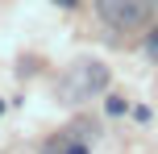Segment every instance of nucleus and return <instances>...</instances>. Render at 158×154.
<instances>
[{
	"label": "nucleus",
	"instance_id": "obj_1",
	"mask_svg": "<svg viewBox=\"0 0 158 154\" xmlns=\"http://www.w3.org/2000/svg\"><path fill=\"white\" fill-rule=\"evenodd\" d=\"M104 83H108V67L104 63H79V67H71L63 92L71 100H92L96 92H104Z\"/></svg>",
	"mask_w": 158,
	"mask_h": 154
},
{
	"label": "nucleus",
	"instance_id": "obj_2",
	"mask_svg": "<svg viewBox=\"0 0 158 154\" xmlns=\"http://www.w3.org/2000/svg\"><path fill=\"white\" fill-rule=\"evenodd\" d=\"M96 13L112 29H137L150 13V0H96Z\"/></svg>",
	"mask_w": 158,
	"mask_h": 154
},
{
	"label": "nucleus",
	"instance_id": "obj_3",
	"mask_svg": "<svg viewBox=\"0 0 158 154\" xmlns=\"http://www.w3.org/2000/svg\"><path fill=\"white\" fill-rule=\"evenodd\" d=\"M146 54H150V58H154V63H158V29L150 33V38H146Z\"/></svg>",
	"mask_w": 158,
	"mask_h": 154
},
{
	"label": "nucleus",
	"instance_id": "obj_4",
	"mask_svg": "<svg viewBox=\"0 0 158 154\" xmlns=\"http://www.w3.org/2000/svg\"><path fill=\"white\" fill-rule=\"evenodd\" d=\"M108 113H112V117L125 113V100H121V96H108Z\"/></svg>",
	"mask_w": 158,
	"mask_h": 154
},
{
	"label": "nucleus",
	"instance_id": "obj_5",
	"mask_svg": "<svg viewBox=\"0 0 158 154\" xmlns=\"http://www.w3.org/2000/svg\"><path fill=\"white\" fill-rule=\"evenodd\" d=\"M54 4H58V8H75L79 0H54Z\"/></svg>",
	"mask_w": 158,
	"mask_h": 154
},
{
	"label": "nucleus",
	"instance_id": "obj_6",
	"mask_svg": "<svg viewBox=\"0 0 158 154\" xmlns=\"http://www.w3.org/2000/svg\"><path fill=\"white\" fill-rule=\"evenodd\" d=\"M67 154H87V150H83V146H71V150H67Z\"/></svg>",
	"mask_w": 158,
	"mask_h": 154
},
{
	"label": "nucleus",
	"instance_id": "obj_7",
	"mask_svg": "<svg viewBox=\"0 0 158 154\" xmlns=\"http://www.w3.org/2000/svg\"><path fill=\"white\" fill-rule=\"evenodd\" d=\"M0 113H4V104H0Z\"/></svg>",
	"mask_w": 158,
	"mask_h": 154
}]
</instances>
